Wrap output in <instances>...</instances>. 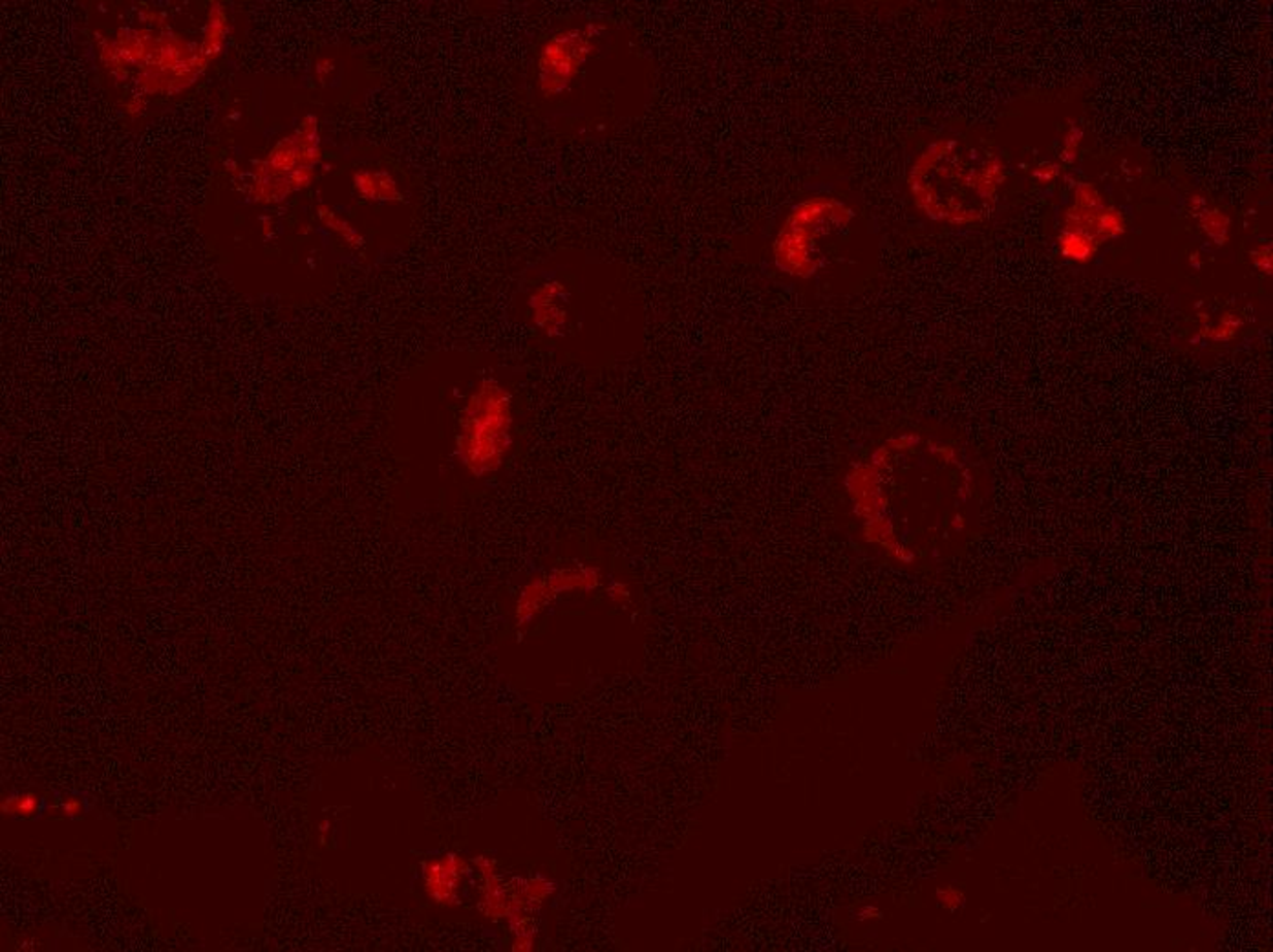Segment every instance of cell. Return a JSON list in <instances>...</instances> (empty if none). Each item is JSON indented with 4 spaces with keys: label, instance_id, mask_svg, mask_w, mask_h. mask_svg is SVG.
Masks as SVG:
<instances>
[{
    "label": "cell",
    "instance_id": "obj_5",
    "mask_svg": "<svg viewBox=\"0 0 1273 952\" xmlns=\"http://www.w3.org/2000/svg\"><path fill=\"white\" fill-rule=\"evenodd\" d=\"M469 876V862L459 854L434 857L423 864L424 892L433 904L457 907L461 904V885Z\"/></svg>",
    "mask_w": 1273,
    "mask_h": 952
},
{
    "label": "cell",
    "instance_id": "obj_7",
    "mask_svg": "<svg viewBox=\"0 0 1273 952\" xmlns=\"http://www.w3.org/2000/svg\"><path fill=\"white\" fill-rule=\"evenodd\" d=\"M473 864L478 874L482 876L480 911L489 920H506L511 894H509V883H506L500 874L498 862L487 855H476Z\"/></svg>",
    "mask_w": 1273,
    "mask_h": 952
},
{
    "label": "cell",
    "instance_id": "obj_6",
    "mask_svg": "<svg viewBox=\"0 0 1273 952\" xmlns=\"http://www.w3.org/2000/svg\"><path fill=\"white\" fill-rule=\"evenodd\" d=\"M565 303H567V290L558 280L544 282L530 294V319L544 336H563V330L567 325Z\"/></svg>",
    "mask_w": 1273,
    "mask_h": 952
},
{
    "label": "cell",
    "instance_id": "obj_10",
    "mask_svg": "<svg viewBox=\"0 0 1273 952\" xmlns=\"http://www.w3.org/2000/svg\"><path fill=\"white\" fill-rule=\"evenodd\" d=\"M546 581L555 598L570 591H591L600 584V570L593 567L558 568L546 575Z\"/></svg>",
    "mask_w": 1273,
    "mask_h": 952
},
{
    "label": "cell",
    "instance_id": "obj_9",
    "mask_svg": "<svg viewBox=\"0 0 1273 952\" xmlns=\"http://www.w3.org/2000/svg\"><path fill=\"white\" fill-rule=\"evenodd\" d=\"M555 600L553 591L547 586L546 575L532 577L516 598L515 623L518 633H525L532 621L542 616L544 610Z\"/></svg>",
    "mask_w": 1273,
    "mask_h": 952
},
{
    "label": "cell",
    "instance_id": "obj_16",
    "mask_svg": "<svg viewBox=\"0 0 1273 952\" xmlns=\"http://www.w3.org/2000/svg\"><path fill=\"white\" fill-rule=\"evenodd\" d=\"M61 813H63L65 817H77V815H81V801H79L77 796H70V798H66L65 803L61 805Z\"/></svg>",
    "mask_w": 1273,
    "mask_h": 952
},
{
    "label": "cell",
    "instance_id": "obj_3",
    "mask_svg": "<svg viewBox=\"0 0 1273 952\" xmlns=\"http://www.w3.org/2000/svg\"><path fill=\"white\" fill-rule=\"evenodd\" d=\"M853 209L840 198L813 195L785 214L772 240L776 268L796 279H808L824 266L822 242L846 230Z\"/></svg>",
    "mask_w": 1273,
    "mask_h": 952
},
{
    "label": "cell",
    "instance_id": "obj_13",
    "mask_svg": "<svg viewBox=\"0 0 1273 952\" xmlns=\"http://www.w3.org/2000/svg\"><path fill=\"white\" fill-rule=\"evenodd\" d=\"M318 216H320V220L326 226L328 230L335 231L339 237L343 238L346 246L351 247V249H357V247L365 244V238H363L359 231L355 230L348 220H344L339 214L332 211L330 207H318Z\"/></svg>",
    "mask_w": 1273,
    "mask_h": 952
},
{
    "label": "cell",
    "instance_id": "obj_15",
    "mask_svg": "<svg viewBox=\"0 0 1273 952\" xmlns=\"http://www.w3.org/2000/svg\"><path fill=\"white\" fill-rule=\"evenodd\" d=\"M937 897H939L940 905L948 911H955L964 904V894L957 888H940L937 890Z\"/></svg>",
    "mask_w": 1273,
    "mask_h": 952
},
{
    "label": "cell",
    "instance_id": "obj_14",
    "mask_svg": "<svg viewBox=\"0 0 1273 952\" xmlns=\"http://www.w3.org/2000/svg\"><path fill=\"white\" fill-rule=\"evenodd\" d=\"M41 801L35 793H16L2 801V812L13 817H32L39 812Z\"/></svg>",
    "mask_w": 1273,
    "mask_h": 952
},
{
    "label": "cell",
    "instance_id": "obj_18",
    "mask_svg": "<svg viewBox=\"0 0 1273 952\" xmlns=\"http://www.w3.org/2000/svg\"><path fill=\"white\" fill-rule=\"evenodd\" d=\"M879 918H882V912L879 911L876 907H871V905L862 907V909L857 912L858 921L879 920Z\"/></svg>",
    "mask_w": 1273,
    "mask_h": 952
},
{
    "label": "cell",
    "instance_id": "obj_11",
    "mask_svg": "<svg viewBox=\"0 0 1273 952\" xmlns=\"http://www.w3.org/2000/svg\"><path fill=\"white\" fill-rule=\"evenodd\" d=\"M353 181H355V190L359 191L360 197L367 200H379V202H401L403 200L398 183L386 171H359L353 176Z\"/></svg>",
    "mask_w": 1273,
    "mask_h": 952
},
{
    "label": "cell",
    "instance_id": "obj_4",
    "mask_svg": "<svg viewBox=\"0 0 1273 952\" xmlns=\"http://www.w3.org/2000/svg\"><path fill=\"white\" fill-rule=\"evenodd\" d=\"M603 32L605 26L589 23L555 33L544 42L539 54L537 79L539 91L546 98H556L570 91L580 70L595 54Z\"/></svg>",
    "mask_w": 1273,
    "mask_h": 952
},
{
    "label": "cell",
    "instance_id": "obj_2",
    "mask_svg": "<svg viewBox=\"0 0 1273 952\" xmlns=\"http://www.w3.org/2000/svg\"><path fill=\"white\" fill-rule=\"evenodd\" d=\"M513 444V395L496 379L483 378L457 419V462L474 478H487L506 464Z\"/></svg>",
    "mask_w": 1273,
    "mask_h": 952
},
{
    "label": "cell",
    "instance_id": "obj_1",
    "mask_svg": "<svg viewBox=\"0 0 1273 952\" xmlns=\"http://www.w3.org/2000/svg\"><path fill=\"white\" fill-rule=\"evenodd\" d=\"M915 204L933 220L971 223L985 198V178L957 141H939L924 150L909 174Z\"/></svg>",
    "mask_w": 1273,
    "mask_h": 952
},
{
    "label": "cell",
    "instance_id": "obj_12",
    "mask_svg": "<svg viewBox=\"0 0 1273 952\" xmlns=\"http://www.w3.org/2000/svg\"><path fill=\"white\" fill-rule=\"evenodd\" d=\"M511 934H513V951L515 952H530L535 949L537 942V927L532 923L530 914H516L507 918Z\"/></svg>",
    "mask_w": 1273,
    "mask_h": 952
},
{
    "label": "cell",
    "instance_id": "obj_8",
    "mask_svg": "<svg viewBox=\"0 0 1273 952\" xmlns=\"http://www.w3.org/2000/svg\"><path fill=\"white\" fill-rule=\"evenodd\" d=\"M555 881H551L546 876L511 879L509 881L511 904H509L507 918L516 916V914H535L544 907L551 895L555 894Z\"/></svg>",
    "mask_w": 1273,
    "mask_h": 952
},
{
    "label": "cell",
    "instance_id": "obj_17",
    "mask_svg": "<svg viewBox=\"0 0 1273 952\" xmlns=\"http://www.w3.org/2000/svg\"><path fill=\"white\" fill-rule=\"evenodd\" d=\"M610 598H612V601H615V603L624 605L626 601H629L628 586L624 583H613L612 586H610Z\"/></svg>",
    "mask_w": 1273,
    "mask_h": 952
}]
</instances>
